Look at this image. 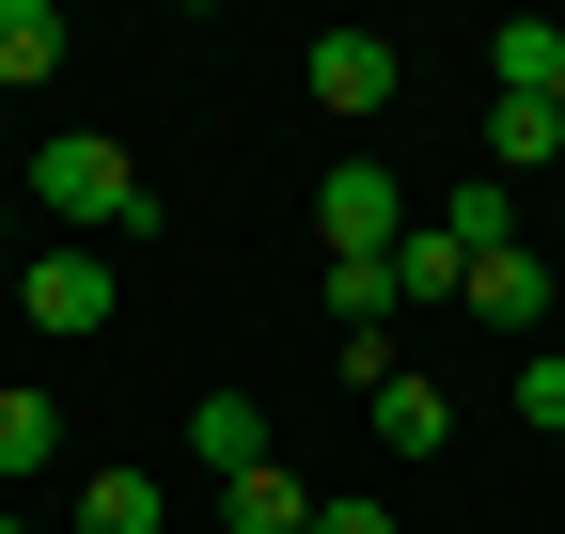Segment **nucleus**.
Segmentation results:
<instances>
[{"mask_svg":"<svg viewBox=\"0 0 565 534\" xmlns=\"http://www.w3.org/2000/svg\"><path fill=\"white\" fill-rule=\"evenodd\" d=\"M32 205H47V221H110V236H141V221H158V189L126 173V142L63 126V142H32Z\"/></svg>","mask_w":565,"mask_h":534,"instance_id":"nucleus-1","label":"nucleus"},{"mask_svg":"<svg viewBox=\"0 0 565 534\" xmlns=\"http://www.w3.org/2000/svg\"><path fill=\"white\" fill-rule=\"evenodd\" d=\"M408 221H424L408 173H377V158H345V173L315 189V236H330V252H408Z\"/></svg>","mask_w":565,"mask_h":534,"instance_id":"nucleus-2","label":"nucleus"},{"mask_svg":"<svg viewBox=\"0 0 565 534\" xmlns=\"http://www.w3.org/2000/svg\"><path fill=\"white\" fill-rule=\"evenodd\" d=\"M393 79H408V63H393V32H315V110H345V126H362V110H393Z\"/></svg>","mask_w":565,"mask_h":534,"instance_id":"nucleus-3","label":"nucleus"},{"mask_svg":"<svg viewBox=\"0 0 565 534\" xmlns=\"http://www.w3.org/2000/svg\"><path fill=\"white\" fill-rule=\"evenodd\" d=\"M456 314H487V330H519V346H550V314H565V284H550V267H534V252H487Z\"/></svg>","mask_w":565,"mask_h":534,"instance_id":"nucleus-4","label":"nucleus"},{"mask_svg":"<svg viewBox=\"0 0 565 534\" xmlns=\"http://www.w3.org/2000/svg\"><path fill=\"white\" fill-rule=\"evenodd\" d=\"M17 299H32V330H110V267L95 252H32Z\"/></svg>","mask_w":565,"mask_h":534,"instance_id":"nucleus-5","label":"nucleus"},{"mask_svg":"<svg viewBox=\"0 0 565 534\" xmlns=\"http://www.w3.org/2000/svg\"><path fill=\"white\" fill-rule=\"evenodd\" d=\"M424 221H440V236H456V252L487 267V252H519V189H503V173H456V189H440Z\"/></svg>","mask_w":565,"mask_h":534,"instance_id":"nucleus-6","label":"nucleus"},{"mask_svg":"<svg viewBox=\"0 0 565 534\" xmlns=\"http://www.w3.org/2000/svg\"><path fill=\"white\" fill-rule=\"evenodd\" d=\"M550 158H565V110H550V95H487V173L519 189V173H550Z\"/></svg>","mask_w":565,"mask_h":534,"instance_id":"nucleus-7","label":"nucleus"},{"mask_svg":"<svg viewBox=\"0 0 565 534\" xmlns=\"http://www.w3.org/2000/svg\"><path fill=\"white\" fill-rule=\"evenodd\" d=\"M189 456H204V472H267V409H252V393H204V409H189Z\"/></svg>","mask_w":565,"mask_h":534,"instance_id":"nucleus-8","label":"nucleus"},{"mask_svg":"<svg viewBox=\"0 0 565 534\" xmlns=\"http://www.w3.org/2000/svg\"><path fill=\"white\" fill-rule=\"evenodd\" d=\"M47 456H63V409H47V393L17 377V393H0V488H32Z\"/></svg>","mask_w":565,"mask_h":534,"instance_id":"nucleus-9","label":"nucleus"},{"mask_svg":"<svg viewBox=\"0 0 565 534\" xmlns=\"http://www.w3.org/2000/svg\"><path fill=\"white\" fill-rule=\"evenodd\" d=\"M362 409H377V440H393V456H440V440H456V409H440L424 377H377Z\"/></svg>","mask_w":565,"mask_h":534,"instance_id":"nucleus-10","label":"nucleus"},{"mask_svg":"<svg viewBox=\"0 0 565 534\" xmlns=\"http://www.w3.org/2000/svg\"><path fill=\"white\" fill-rule=\"evenodd\" d=\"M221 519H236V534H315V488H299V472H236Z\"/></svg>","mask_w":565,"mask_h":534,"instance_id":"nucleus-11","label":"nucleus"},{"mask_svg":"<svg viewBox=\"0 0 565 534\" xmlns=\"http://www.w3.org/2000/svg\"><path fill=\"white\" fill-rule=\"evenodd\" d=\"M47 63H63V17L47 0H0V95H32Z\"/></svg>","mask_w":565,"mask_h":534,"instance_id":"nucleus-12","label":"nucleus"},{"mask_svg":"<svg viewBox=\"0 0 565 534\" xmlns=\"http://www.w3.org/2000/svg\"><path fill=\"white\" fill-rule=\"evenodd\" d=\"M393 299H471V252H456L440 221H408V252H393Z\"/></svg>","mask_w":565,"mask_h":534,"instance_id":"nucleus-13","label":"nucleus"},{"mask_svg":"<svg viewBox=\"0 0 565 534\" xmlns=\"http://www.w3.org/2000/svg\"><path fill=\"white\" fill-rule=\"evenodd\" d=\"M487 63H503V95H550V79H565V32L519 17V32H487Z\"/></svg>","mask_w":565,"mask_h":534,"instance_id":"nucleus-14","label":"nucleus"},{"mask_svg":"<svg viewBox=\"0 0 565 534\" xmlns=\"http://www.w3.org/2000/svg\"><path fill=\"white\" fill-rule=\"evenodd\" d=\"M79 534H158V472H95L79 488Z\"/></svg>","mask_w":565,"mask_h":534,"instance_id":"nucleus-15","label":"nucleus"},{"mask_svg":"<svg viewBox=\"0 0 565 534\" xmlns=\"http://www.w3.org/2000/svg\"><path fill=\"white\" fill-rule=\"evenodd\" d=\"M330 314L377 330V314H393V252H330Z\"/></svg>","mask_w":565,"mask_h":534,"instance_id":"nucleus-16","label":"nucleus"},{"mask_svg":"<svg viewBox=\"0 0 565 534\" xmlns=\"http://www.w3.org/2000/svg\"><path fill=\"white\" fill-rule=\"evenodd\" d=\"M519 425H565V346H519Z\"/></svg>","mask_w":565,"mask_h":534,"instance_id":"nucleus-17","label":"nucleus"},{"mask_svg":"<svg viewBox=\"0 0 565 534\" xmlns=\"http://www.w3.org/2000/svg\"><path fill=\"white\" fill-rule=\"evenodd\" d=\"M315 534H393V503H315Z\"/></svg>","mask_w":565,"mask_h":534,"instance_id":"nucleus-18","label":"nucleus"},{"mask_svg":"<svg viewBox=\"0 0 565 534\" xmlns=\"http://www.w3.org/2000/svg\"><path fill=\"white\" fill-rule=\"evenodd\" d=\"M0 534H32V519H0Z\"/></svg>","mask_w":565,"mask_h":534,"instance_id":"nucleus-19","label":"nucleus"},{"mask_svg":"<svg viewBox=\"0 0 565 534\" xmlns=\"http://www.w3.org/2000/svg\"><path fill=\"white\" fill-rule=\"evenodd\" d=\"M550 346H565V314H550Z\"/></svg>","mask_w":565,"mask_h":534,"instance_id":"nucleus-20","label":"nucleus"},{"mask_svg":"<svg viewBox=\"0 0 565 534\" xmlns=\"http://www.w3.org/2000/svg\"><path fill=\"white\" fill-rule=\"evenodd\" d=\"M550 110H565V79H550Z\"/></svg>","mask_w":565,"mask_h":534,"instance_id":"nucleus-21","label":"nucleus"},{"mask_svg":"<svg viewBox=\"0 0 565 534\" xmlns=\"http://www.w3.org/2000/svg\"><path fill=\"white\" fill-rule=\"evenodd\" d=\"M0 236H17V221H0Z\"/></svg>","mask_w":565,"mask_h":534,"instance_id":"nucleus-22","label":"nucleus"}]
</instances>
